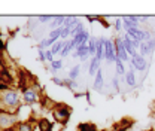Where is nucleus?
<instances>
[{"label":"nucleus","mask_w":155,"mask_h":131,"mask_svg":"<svg viewBox=\"0 0 155 131\" xmlns=\"http://www.w3.org/2000/svg\"><path fill=\"white\" fill-rule=\"evenodd\" d=\"M0 101H2V107L3 112H9V113H15L18 112L19 109V94L17 90H8L5 93L0 94Z\"/></svg>","instance_id":"obj_1"},{"label":"nucleus","mask_w":155,"mask_h":131,"mask_svg":"<svg viewBox=\"0 0 155 131\" xmlns=\"http://www.w3.org/2000/svg\"><path fill=\"white\" fill-rule=\"evenodd\" d=\"M52 113H54L55 121L61 122V124H67V121L72 115V109L66 104H55L52 109Z\"/></svg>","instance_id":"obj_2"},{"label":"nucleus","mask_w":155,"mask_h":131,"mask_svg":"<svg viewBox=\"0 0 155 131\" xmlns=\"http://www.w3.org/2000/svg\"><path fill=\"white\" fill-rule=\"evenodd\" d=\"M114 43H115L116 58H118V60H121L122 63L130 61V55H128V54H127V51H125V46H124V40H122V38H116L115 40H114Z\"/></svg>","instance_id":"obj_3"},{"label":"nucleus","mask_w":155,"mask_h":131,"mask_svg":"<svg viewBox=\"0 0 155 131\" xmlns=\"http://www.w3.org/2000/svg\"><path fill=\"white\" fill-rule=\"evenodd\" d=\"M104 58L107 63H115L116 60L115 43L112 39H106V42H104Z\"/></svg>","instance_id":"obj_4"},{"label":"nucleus","mask_w":155,"mask_h":131,"mask_svg":"<svg viewBox=\"0 0 155 131\" xmlns=\"http://www.w3.org/2000/svg\"><path fill=\"white\" fill-rule=\"evenodd\" d=\"M130 64H133L134 70H137V72H145L146 66H148V61L145 60V57H142L140 54H136L134 57L130 58Z\"/></svg>","instance_id":"obj_5"},{"label":"nucleus","mask_w":155,"mask_h":131,"mask_svg":"<svg viewBox=\"0 0 155 131\" xmlns=\"http://www.w3.org/2000/svg\"><path fill=\"white\" fill-rule=\"evenodd\" d=\"M22 98H24L25 104H35V103H38L39 94H38V91H35L31 87H28L27 90L22 91Z\"/></svg>","instance_id":"obj_6"},{"label":"nucleus","mask_w":155,"mask_h":131,"mask_svg":"<svg viewBox=\"0 0 155 131\" xmlns=\"http://www.w3.org/2000/svg\"><path fill=\"white\" fill-rule=\"evenodd\" d=\"M75 58H81L82 61H85L88 57H90V52H88V43H82L81 46H78L76 51L72 54Z\"/></svg>","instance_id":"obj_7"},{"label":"nucleus","mask_w":155,"mask_h":131,"mask_svg":"<svg viewBox=\"0 0 155 131\" xmlns=\"http://www.w3.org/2000/svg\"><path fill=\"white\" fill-rule=\"evenodd\" d=\"M106 39L104 36H101V38H97V51H96V58L98 61H101L103 58H104V42H106Z\"/></svg>","instance_id":"obj_8"},{"label":"nucleus","mask_w":155,"mask_h":131,"mask_svg":"<svg viewBox=\"0 0 155 131\" xmlns=\"http://www.w3.org/2000/svg\"><path fill=\"white\" fill-rule=\"evenodd\" d=\"M122 40H124L125 51H127V54L130 55V58H131V57H134L136 54H137V51H136V48L133 46V40L130 39V36H128V34H124V36H122Z\"/></svg>","instance_id":"obj_9"},{"label":"nucleus","mask_w":155,"mask_h":131,"mask_svg":"<svg viewBox=\"0 0 155 131\" xmlns=\"http://www.w3.org/2000/svg\"><path fill=\"white\" fill-rule=\"evenodd\" d=\"M124 79H125V84H127L128 87H134L136 85V75H134V67H133V64H130V69L127 70Z\"/></svg>","instance_id":"obj_10"},{"label":"nucleus","mask_w":155,"mask_h":131,"mask_svg":"<svg viewBox=\"0 0 155 131\" xmlns=\"http://www.w3.org/2000/svg\"><path fill=\"white\" fill-rule=\"evenodd\" d=\"M38 127H39V131H52L54 130V124H52L51 121H48L46 118L38 119Z\"/></svg>","instance_id":"obj_11"},{"label":"nucleus","mask_w":155,"mask_h":131,"mask_svg":"<svg viewBox=\"0 0 155 131\" xmlns=\"http://www.w3.org/2000/svg\"><path fill=\"white\" fill-rule=\"evenodd\" d=\"M64 21H66V17H64V15H57V17H54V19L49 22L51 30L63 28V27H64Z\"/></svg>","instance_id":"obj_12"},{"label":"nucleus","mask_w":155,"mask_h":131,"mask_svg":"<svg viewBox=\"0 0 155 131\" xmlns=\"http://www.w3.org/2000/svg\"><path fill=\"white\" fill-rule=\"evenodd\" d=\"M100 70V61L97 60L96 57H93L90 60V66H88V75L90 76H96V73Z\"/></svg>","instance_id":"obj_13"},{"label":"nucleus","mask_w":155,"mask_h":131,"mask_svg":"<svg viewBox=\"0 0 155 131\" xmlns=\"http://www.w3.org/2000/svg\"><path fill=\"white\" fill-rule=\"evenodd\" d=\"M122 27L125 31H128L131 28H139V24L130 18V15H127V17H122Z\"/></svg>","instance_id":"obj_14"},{"label":"nucleus","mask_w":155,"mask_h":131,"mask_svg":"<svg viewBox=\"0 0 155 131\" xmlns=\"http://www.w3.org/2000/svg\"><path fill=\"white\" fill-rule=\"evenodd\" d=\"M103 87H104V79H103V73H101V69H100L96 73V80H94V87L93 88L96 91H101Z\"/></svg>","instance_id":"obj_15"},{"label":"nucleus","mask_w":155,"mask_h":131,"mask_svg":"<svg viewBox=\"0 0 155 131\" xmlns=\"http://www.w3.org/2000/svg\"><path fill=\"white\" fill-rule=\"evenodd\" d=\"M79 22H81V21H79L78 17H75V15H67V17H66V21H64V27L72 30L73 27H76Z\"/></svg>","instance_id":"obj_16"},{"label":"nucleus","mask_w":155,"mask_h":131,"mask_svg":"<svg viewBox=\"0 0 155 131\" xmlns=\"http://www.w3.org/2000/svg\"><path fill=\"white\" fill-rule=\"evenodd\" d=\"M96 51H97V38L91 36L88 40V52L91 57H96Z\"/></svg>","instance_id":"obj_17"},{"label":"nucleus","mask_w":155,"mask_h":131,"mask_svg":"<svg viewBox=\"0 0 155 131\" xmlns=\"http://www.w3.org/2000/svg\"><path fill=\"white\" fill-rule=\"evenodd\" d=\"M73 51V46H72V40L70 39H67V40H64V46H63V51H61V57H67L70 55V52Z\"/></svg>","instance_id":"obj_18"},{"label":"nucleus","mask_w":155,"mask_h":131,"mask_svg":"<svg viewBox=\"0 0 155 131\" xmlns=\"http://www.w3.org/2000/svg\"><path fill=\"white\" fill-rule=\"evenodd\" d=\"M15 128L17 131H33V125L30 124V121H24V122H18Z\"/></svg>","instance_id":"obj_19"},{"label":"nucleus","mask_w":155,"mask_h":131,"mask_svg":"<svg viewBox=\"0 0 155 131\" xmlns=\"http://www.w3.org/2000/svg\"><path fill=\"white\" fill-rule=\"evenodd\" d=\"M78 131H98L97 127L94 124H90V122H82L78 125Z\"/></svg>","instance_id":"obj_20"},{"label":"nucleus","mask_w":155,"mask_h":131,"mask_svg":"<svg viewBox=\"0 0 155 131\" xmlns=\"http://www.w3.org/2000/svg\"><path fill=\"white\" fill-rule=\"evenodd\" d=\"M63 46H64V40H58V42H55V43L52 45V48H51V52H52L54 55L61 54V51H63Z\"/></svg>","instance_id":"obj_21"},{"label":"nucleus","mask_w":155,"mask_h":131,"mask_svg":"<svg viewBox=\"0 0 155 131\" xmlns=\"http://www.w3.org/2000/svg\"><path fill=\"white\" fill-rule=\"evenodd\" d=\"M115 67H116V75H119V76H125V67H124V63L121 61V60H118L116 58L115 60Z\"/></svg>","instance_id":"obj_22"},{"label":"nucleus","mask_w":155,"mask_h":131,"mask_svg":"<svg viewBox=\"0 0 155 131\" xmlns=\"http://www.w3.org/2000/svg\"><path fill=\"white\" fill-rule=\"evenodd\" d=\"M55 42L52 40V39H49V38H46V39H43L40 43H39V46H38V49H48L49 46L52 48V45H54Z\"/></svg>","instance_id":"obj_23"},{"label":"nucleus","mask_w":155,"mask_h":131,"mask_svg":"<svg viewBox=\"0 0 155 131\" xmlns=\"http://www.w3.org/2000/svg\"><path fill=\"white\" fill-rule=\"evenodd\" d=\"M79 75H81V66L78 64V66H73V67H72V70L69 72V79H72V80H76Z\"/></svg>","instance_id":"obj_24"},{"label":"nucleus","mask_w":155,"mask_h":131,"mask_svg":"<svg viewBox=\"0 0 155 131\" xmlns=\"http://www.w3.org/2000/svg\"><path fill=\"white\" fill-rule=\"evenodd\" d=\"M84 30H85V27H84V24H82V22H79V24H78V25H76V27H73V28L70 30V36H72V39L75 38L76 34H79V33H82Z\"/></svg>","instance_id":"obj_25"},{"label":"nucleus","mask_w":155,"mask_h":131,"mask_svg":"<svg viewBox=\"0 0 155 131\" xmlns=\"http://www.w3.org/2000/svg\"><path fill=\"white\" fill-rule=\"evenodd\" d=\"M60 36H61V28H57V30H51L48 38L52 39L54 42H58V38H60Z\"/></svg>","instance_id":"obj_26"},{"label":"nucleus","mask_w":155,"mask_h":131,"mask_svg":"<svg viewBox=\"0 0 155 131\" xmlns=\"http://www.w3.org/2000/svg\"><path fill=\"white\" fill-rule=\"evenodd\" d=\"M139 51H140V55H142V57L149 55V49H148V43H146V42H142V43H140V48H139Z\"/></svg>","instance_id":"obj_27"},{"label":"nucleus","mask_w":155,"mask_h":131,"mask_svg":"<svg viewBox=\"0 0 155 131\" xmlns=\"http://www.w3.org/2000/svg\"><path fill=\"white\" fill-rule=\"evenodd\" d=\"M61 67H63V61H61V60H54V61L51 63V69H52V72L61 70Z\"/></svg>","instance_id":"obj_28"},{"label":"nucleus","mask_w":155,"mask_h":131,"mask_svg":"<svg viewBox=\"0 0 155 131\" xmlns=\"http://www.w3.org/2000/svg\"><path fill=\"white\" fill-rule=\"evenodd\" d=\"M64 87H67L70 90H75V88H78V82L72 80V79H64Z\"/></svg>","instance_id":"obj_29"},{"label":"nucleus","mask_w":155,"mask_h":131,"mask_svg":"<svg viewBox=\"0 0 155 131\" xmlns=\"http://www.w3.org/2000/svg\"><path fill=\"white\" fill-rule=\"evenodd\" d=\"M70 36V28H66V27H63L61 28V36L60 38L63 39V40H67V38Z\"/></svg>","instance_id":"obj_30"},{"label":"nucleus","mask_w":155,"mask_h":131,"mask_svg":"<svg viewBox=\"0 0 155 131\" xmlns=\"http://www.w3.org/2000/svg\"><path fill=\"white\" fill-rule=\"evenodd\" d=\"M148 43V49H149V55H152L154 54V51H155V39L152 38L149 42H146Z\"/></svg>","instance_id":"obj_31"},{"label":"nucleus","mask_w":155,"mask_h":131,"mask_svg":"<svg viewBox=\"0 0 155 131\" xmlns=\"http://www.w3.org/2000/svg\"><path fill=\"white\" fill-rule=\"evenodd\" d=\"M52 82H54V85H57V87H64V79H60L57 76L52 77Z\"/></svg>","instance_id":"obj_32"},{"label":"nucleus","mask_w":155,"mask_h":131,"mask_svg":"<svg viewBox=\"0 0 155 131\" xmlns=\"http://www.w3.org/2000/svg\"><path fill=\"white\" fill-rule=\"evenodd\" d=\"M52 19H54L52 15H40V17H39V21H40V22H48V21H52Z\"/></svg>","instance_id":"obj_33"},{"label":"nucleus","mask_w":155,"mask_h":131,"mask_svg":"<svg viewBox=\"0 0 155 131\" xmlns=\"http://www.w3.org/2000/svg\"><path fill=\"white\" fill-rule=\"evenodd\" d=\"M45 57H46V61H49V63L54 61V54L51 52V49H46L45 51Z\"/></svg>","instance_id":"obj_34"},{"label":"nucleus","mask_w":155,"mask_h":131,"mask_svg":"<svg viewBox=\"0 0 155 131\" xmlns=\"http://www.w3.org/2000/svg\"><path fill=\"white\" fill-rule=\"evenodd\" d=\"M124 27H122V18H116L115 19V30L116 31H119V30H122Z\"/></svg>","instance_id":"obj_35"},{"label":"nucleus","mask_w":155,"mask_h":131,"mask_svg":"<svg viewBox=\"0 0 155 131\" xmlns=\"http://www.w3.org/2000/svg\"><path fill=\"white\" fill-rule=\"evenodd\" d=\"M112 87L115 88V91H119V80H118V77H112Z\"/></svg>","instance_id":"obj_36"},{"label":"nucleus","mask_w":155,"mask_h":131,"mask_svg":"<svg viewBox=\"0 0 155 131\" xmlns=\"http://www.w3.org/2000/svg\"><path fill=\"white\" fill-rule=\"evenodd\" d=\"M8 90H9V85L5 84V82H0V93H5V91H8Z\"/></svg>","instance_id":"obj_37"},{"label":"nucleus","mask_w":155,"mask_h":131,"mask_svg":"<svg viewBox=\"0 0 155 131\" xmlns=\"http://www.w3.org/2000/svg\"><path fill=\"white\" fill-rule=\"evenodd\" d=\"M39 60H40V61H46V57H45V49H39Z\"/></svg>","instance_id":"obj_38"},{"label":"nucleus","mask_w":155,"mask_h":131,"mask_svg":"<svg viewBox=\"0 0 155 131\" xmlns=\"http://www.w3.org/2000/svg\"><path fill=\"white\" fill-rule=\"evenodd\" d=\"M98 21H100V22L103 24V27H106V28H109V27H110V25H109V22H107V21H106V19H104V18H101V17H98Z\"/></svg>","instance_id":"obj_39"},{"label":"nucleus","mask_w":155,"mask_h":131,"mask_svg":"<svg viewBox=\"0 0 155 131\" xmlns=\"http://www.w3.org/2000/svg\"><path fill=\"white\" fill-rule=\"evenodd\" d=\"M87 19L90 22H94V21H98V17H94V15H87Z\"/></svg>","instance_id":"obj_40"},{"label":"nucleus","mask_w":155,"mask_h":131,"mask_svg":"<svg viewBox=\"0 0 155 131\" xmlns=\"http://www.w3.org/2000/svg\"><path fill=\"white\" fill-rule=\"evenodd\" d=\"M85 98H87L88 104H90V106H93V101H91V95H90V93H85Z\"/></svg>","instance_id":"obj_41"},{"label":"nucleus","mask_w":155,"mask_h":131,"mask_svg":"<svg viewBox=\"0 0 155 131\" xmlns=\"http://www.w3.org/2000/svg\"><path fill=\"white\" fill-rule=\"evenodd\" d=\"M84 95H85V93H84V94H81V93L73 94V97H75V98H81V97H84Z\"/></svg>","instance_id":"obj_42"}]
</instances>
